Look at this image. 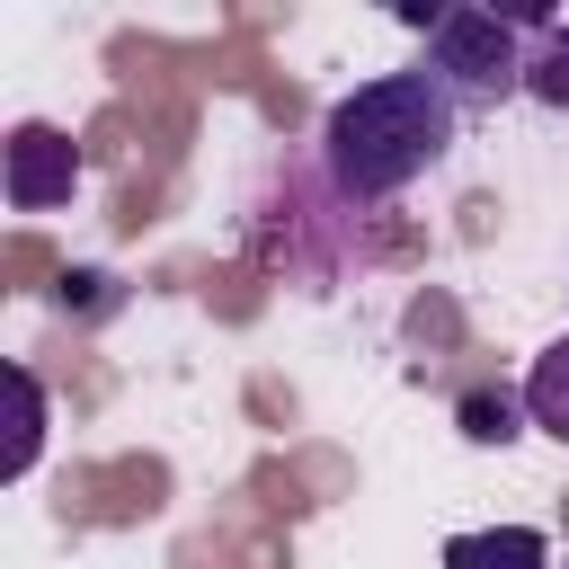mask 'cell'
Listing matches in <instances>:
<instances>
[{
	"instance_id": "cell-1",
	"label": "cell",
	"mask_w": 569,
	"mask_h": 569,
	"mask_svg": "<svg viewBox=\"0 0 569 569\" xmlns=\"http://www.w3.org/2000/svg\"><path fill=\"white\" fill-rule=\"evenodd\" d=\"M453 124L462 107L427 80V71H382L365 89H347L320 124V169L347 204H382L400 196L409 178H427L445 151H453Z\"/></svg>"
},
{
	"instance_id": "cell-2",
	"label": "cell",
	"mask_w": 569,
	"mask_h": 569,
	"mask_svg": "<svg viewBox=\"0 0 569 569\" xmlns=\"http://www.w3.org/2000/svg\"><path fill=\"white\" fill-rule=\"evenodd\" d=\"M525 36L516 18L498 9H436L427 18V80L471 116V107H498V98H525Z\"/></svg>"
},
{
	"instance_id": "cell-3",
	"label": "cell",
	"mask_w": 569,
	"mask_h": 569,
	"mask_svg": "<svg viewBox=\"0 0 569 569\" xmlns=\"http://www.w3.org/2000/svg\"><path fill=\"white\" fill-rule=\"evenodd\" d=\"M0 187H9L18 213H53V204H71V187H80V151H71V133H62V124H9Z\"/></svg>"
},
{
	"instance_id": "cell-4",
	"label": "cell",
	"mask_w": 569,
	"mask_h": 569,
	"mask_svg": "<svg viewBox=\"0 0 569 569\" xmlns=\"http://www.w3.org/2000/svg\"><path fill=\"white\" fill-rule=\"evenodd\" d=\"M445 569H551V542L533 525H489V533H453Z\"/></svg>"
},
{
	"instance_id": "cell-5",
	"label": "cell",
	"mask_w": 569,
	"mask_h": 569,
	"mask_svg": "<svg viewBox=\"0 0 569 569\" xmlns=\"http://www.w3.org/2000/svg\"><path fill=\"white\" fill-rule=\"evenodd\" d=\"M525 98L569 116V18H533V36H525Z\"/></svg>"
},
{
	"instance_id": "cell-6",
	"label": "cell",
	"mask_w": 569,
	"mask_h": 569,
	"mask_svg": "<svg viewBox=\"0 0 569 569\" xmlns=\"http://www.w3.org/2000/svg\"><path fill=\"white\" fill-rule=\"evenodd\" d=\"M525 391H507V382H471L462 400H453V427L471 436V445H516L525 436Z\"/></svg>"
},
{
	"instance_id": "cell-7",
	"label": "cell",
	"mask_w": 569,
	"mask_h": 569,
	"mask_svg": "<svg viewBox=\"0 0 569 569\" xmlns=\"http://www.w3.org/2000/svg\"><path fill=\"white\" fill-rule=\"evenodd\" d=\"M525 409H533V427H542V436H560V445H569V338H551V347L525 365Z\"/></svg>"
},
{
	"instance_id": "cell-8",
	"label": "cell",
	"mask_w": 569,
	"mask_h": 569,
	"mask_svg": "<svg viewBox=\"0 0 569 569\" xmlns=\"http://www.w3.org/2000/svg\"><path fill=\"white\" fill-rule=\"evenodd\" d=\"M9 391H18V436H9V453H0V471L18 480V471L36 462V445H44V391H36V373H27V365L9 373Z\"/></svg>"
}]
</instances>
